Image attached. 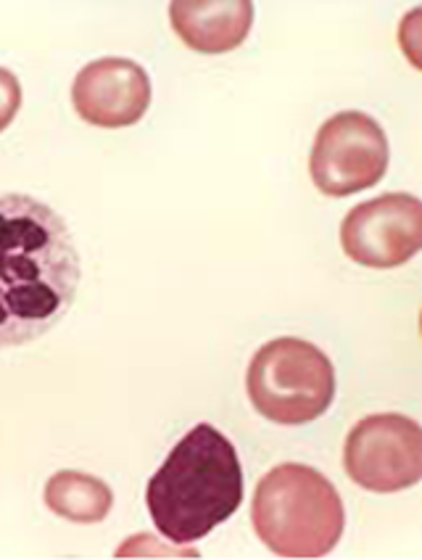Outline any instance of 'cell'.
I'll list each match as a JSON object with an SVG mask.
<instances>
[{
	"mask_svg": "<svg viewBox=\"0 0 422 560\" xmlns=\"http://www.w3.org/2000/svg\"><path fill=\"white\" fill-rule=\"evenodd\" d=\"M80 278L67 220L27 194L0 196V349L24 347L59 326Z\"/></svg>",
	"mask_w": 422,
	"mask_h": 560,
	"instance_id": "1",
	"label": "cell"
},
{
	"mask_svg": "<svg viewBox=\"0 0 422 560\" xmlns=\"http://www.w3.org/2000/svg\"><path fill=\"white\" fill-rule=\"evenodd\" d=\"M241 502V457L235 444L211 423L194 425L145 487L153 526L166 542L180 547L209 537Z\"/></svg>",
	"mask_w": 422,
	"mask_h": 560,
	"instance_id": "2",
	"label": "cell"
},
{
	"mask_svg": "<svg viewBox=\"0 0 422 560\" xmlns=\"http://www.w3.org/2000/svg\"><path fill=\"white\" fill-rule=\"evenodd\" d=\"M251 524L274 556L325 558L341 542L347 513L328 476L304 463H283L259 481Z\"/></svg>",
	"mask_w": 422,
	"mask_h": 560,
	"instance_id": "3",
	"label": "cell"
},
{
	"mask_svg": "<svg viewBox=\"0 0 422 560\" xmlns=\"http://www.w3.org/2000/svg\"><path fill=\"white\" fill-rule=\"evenodd\" d=\"M246 392L261 418L278 425H304L328 412L336 397V371L315 343L283 336L254 354Z\"/></svg>",
	"mask_w": 422,
	"mask_h": 560,
	"instance_id": "4",
	"label": "cell"
},
{
	"mask_svg": "<svg viewBox=\"0 0 422 560\" xmlns=\"http://www.w3.org/2000/svg\"><path fill=\"white\" fill-rule=\"evenodd\" d=\"M388 138L364 112H338L317 130L309 175L325 196H351L377 186L388 170Z\"/></svg>",
	"mask_w": 422,
	"mask_h": 560,
	"instance_id": "5",
	"label": "cell"
},
{
	"mask_svg": "<svg viewBox=\"0 0 422 560\" xmlns=\"http://www.w3.org/2000/svg\"><path fill=\"white\" fill-rule=\"evenodd\" d=\"M349 479L367 492H405L422 479V431L412 418L386 412L362 418L343 447Z\"/></svg>",
	"mask_w": 422,
	"mask_h": 560,
	"instance_id": "6",
	"label": "cell"
},
{
	"mask_svg": "<svg viewBox=\"0 0 422 560\" xmlns=\"http://www.w3.org/2000/svg\"><path fill=\"white\" fill-rule=\"evenodd\" d=\"M341 246L351 262L391 270L422 249V203L412 194H386L347 214Z\"/></svg>",
	"mask_w": 422,
	"mask_h": 560,
	"instance_id": "7",
	"label": "cell"
},
{
	"mask_svg": "<svg viewBox=\"0 0 422 560\" xmlns=\"http://www.w3.org/2000/svg\"><path fill=\"white\" fill-rule=\"evenodd\" d=\"M72 106L87 125L119 130L138 125L151 106V78L138 61L108 56L77 72Z\"/></svg>",
	"mask_w": 422,
	"mask_h": 560,
	"instance_id": "8",
	"label": "cell"
},
{
	"mask_svg": "<svg viewBox=\"0 0 422 560\" xmlns=\"http://www.w3.org/2000/svg\"><path fill=\"white\" fill-rule=\"evenodd\" d=\"M169 22L177 37L198 54H230L254 27L251 0H175Z\"/></svg>",
	"mask_w": 422,
	"mask_h": 560,
	"instance_id": "9",
	"label": "cell"
},
{
	"mask_svg": "<svg viewBox=\"0 0 422 560\" xmlns=\"http://www.w3.org/2000/svg\"><path fill=\"white\" fill-rule=\"evenodd\" d=\"M46 505L72 524H98L112 513L114 492L98 476L82 470H59L46 483Z\"/></svg>",
	"mask_w": 422,
	"mask_h": 560,
	"instance_id": "10",
	"label": "cell"
},
{
	"mask_svg": "<svg viewBox=\"0 0 422 560\" xmlns=\"http://www.w3.org/2000/svg\"><path fill=\"white\" fill-rule=\"evenodd\" d=\"M22 109V85L11 69L0 67V132L16 119Z\"/></svg>",
	"mask_w": 422,
	"mask_h": 560,
	"instance_id": "11",
	"label": "cell"
}]
</instances>
